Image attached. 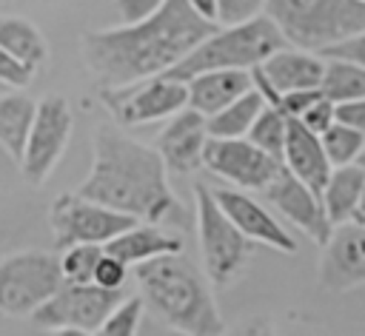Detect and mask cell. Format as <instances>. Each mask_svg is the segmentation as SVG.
Listing matches in <instances>:
<instances>
[{
    "label": "cell",
    "mask_w": 365,
    "mask_h": 336,
    "mask_svg": "<svg viewBox=\"0 0 365 336\" xmlns=\"http://www.w3.org/2000/svg\"><path fill=\"white\" fill-rule=\"evenodd\" d=\"M34 68L26 65L23 60H17L14 54H9L6 48H0V85H9L14 91L29 88V83L34 80Z\"/></svg>",
    "instance_id": "obj_30"
},
{
    "label": "cell",
    "mask_w": 365,
    "mask_h": 336,
    "mask_svg": "<svg viewBox=\"0 0 365 336\" xmlns=\"http://www.w3.org/2000/svg\"><path fill=\"white\" fill-rule=\"evenodd\" d=\"M77 194L154 225L180 211L160 151L137 142L111 122H103L94 131L91 171Z\"/></svg>",
    "instance_id": "obj_2"
},
{
    "label": "cell",
    "mask_w": 365,
    "mask_h": 336,
    "mask_svg": "<svg viewBox=\"0 0 365 336\" xmlns=\"http://www.w3.org/2000/svg\"><path fill=\"white\" fill-rule=\"evenodd\" d=\"M288 120H291V117H288L285 111H279V108H274V105H265L262 114L257 117V122L251 125L248 140H251L254 145H259L262 151H268L271 157L282 159V154H285V140H288Z\"/></svg>",
    "instance_id": "obj_26"
},
{
    "label": "cell",
    "mask_w": 365,
    "mask_h": 336,
    "mask_svg": "<svg viewBox=\"0 0 365 336\" xmlns=\"http://www.w3.org/2000/svg\"><path fill=\"white\" fill-rule=\"evenodd\" d=\"M322 97V88H314V91H291V94H282L279 100V111H285L288 117L299 120L317 100Z\"/></svg>",
    "instance_id": "obj_36"
},
{
    "label": "cell",
    "mask_w": 365,
    "mask_h": 336,
    "mask_svg": "<svg viewBox=\"0 0 365 336\" xmlns=\"http://www.w3.org/2000/svg\"><path fill=\"white\" fill-rule=\"evenodd\" d=\"M103 248H106V245H103ZM125 279H128V265L120 262V259L111 256V253H103V259H100V265H97V271H94V285L108 288V290H123Z\"/></svg>",
    "instance_id": "obj_32"
},
{
    "label": "cell",
    "mask_w": 365,
    "mask_h": 336,
    "mask_svg": "<svg viewBox=\"0 0 365 336\" xmlns=\"http://www.w3.org/2000/svg\"><path fill=\"white\" fill-rule=\"evenodd\" d=\"M51 336H91V333H83V330H54Z\"/></svg>",
    "instance_id": "obj_41"
},
{
    "label": "cell",
    "mask_w": 365,
    "mask_h": 336,
    "mask_svg": "<svg viewBox=\"0 0 365 336\" xmlns=\"http://www.w3.org/2000/svg\"><path fill=\"white\" fill-rule=\"evenodd\" d=\"M319 285L336 293L365 285V225L351 219L334 228L331 239L322 245Z\"/></svg>",
    "instance_id": "obj_15"
},
{
    "label": "cell",
    "mask_w": 365,
    "mask_h": 336,
    "mask_svg": "<svg viewBox=\"0 0 365 336\" xmlns=\"http://www.w3.org/2000/svg\"><path fill=\"white\" fill-rule=\"evenodd\" d=\"M254 88L265 97L268 105L279 108L282 94L291 91H314L322 88L325 57L305 48H279L254 71Z\"/></svg>",
    "instance_id": "obj_13"
},
{
    "label": "cell",
    "mask_w": 365,
    "mask_h": 336,
    "mask_svg": "<svg viewBox=\"0 0 365 336\" xmlns=\"http://www.w3.org/2000/svg\"><path fill=\"white\" fill-rule=\"evenodd\" d=\"M185 85H188V108L200 111L208 120L222 108H228L242 94H248L254 88V74L242 68H220V71H202L191 77Z\"/></svg>",
    "instance_id": "obj_19"
},
{
    "label": "cell",
    "mask_w": 365,
    "mask_h": 336,
    "mask_svg": "<svg viewBox=\"0 0 365 336\" xmlns=\"http://www.w3.org/2000/svg\"><path fill=\"white\" fill-rule=\"evenodd\" d=\"M134 282L145 308L168 330L182 336H222L225 322L211 293V279L182 251L134 265Z\"/></svg>",
    "instance_id": "obj_3"
},
{
    "label": "cell",
    "mask_w": 365,
    "mask_h": 336,
    "mask_svg": "<svg viewBox=\"0 0 365 336\" xmlns=\"http://www.w3.org/2000/svg\"><path fill=\"white\" fill-rule=\"evenodd\" d=\"M362 3H365V0H362Z\"/></svg>",
    "instance_id": "obj_43"
},
{
    "label": "cell",
    "mask_w": 365,
    "mask_h": 336,
    "mask_svg": "<svg viewBox=\"0 0 365 336\" xmlns=\"http://www.w3.org/2000/svg\"><path fill=\"white\" fill-rule=\"evenodd\" d=\"M182 251V239L174 233H165L154 222H137L134 228L123 231L106 245V253L117 256L125 265H143L148 259H157L163 253H177Z\"/></svg>",
    "instance_id": "obj_20"
},
{
    "label": "cell",
    "mask_w": 365,
    "mask_h": 336,
    "mask_svg": "<svg viewBox=\"0 0 365 336\" xmlns=\"http://www.w3.org/2000/svg\"><path fill=\"white\" fill-rule=\"evenodd\" d=\"M208 137V120L194 108H182L180 114L168 117L165 128L157 134L154 148L171 174H194L202 168Z\"/></svg>",
    "instance_id": "obj_16"
},
{
    "label": "cell",
    "mask_w": 365,
    "mask_h": 336,
    "mask_svg": "<svg viewBox=\"0 0 365 336\" xmlns=\"http://www.w3.org/2000/svg\"><path fill=\"white\" fill-rule=\"evenodd\" d=\"M103 253H106L103 245H71V248H66L63 256H60L63 279L77 282V285L94 282V271H97Z\"/></svg>",
    "instance_id": "obj_28"
},
{
    "label": "cell",
    "mask_w": 365,
    "mask_h": 336,
    "mask_svg": "<svg viewBox=\"0 0 365 336\" xmlns=\"http://www.w3.org/2000/svg\"><path fill=\"white\" fill-rule=\"evenodd\" d=\"M217 28L188 0H165L160 11L140 23L83 31L80 57L100 88H125L168 74Z\"/></svg>",
    "instance_id": "obj_1"
},
{
    "label": "cell",
    "mask_w": 365,
    "mask_h": 336,
    "mask_svg": "<svg viewBox=\"0 0 365 336\" xmlns=\"http://www.w3.org/2000/svg\"><path fill=\"white\" fill-rule=\"evenodd\" d=\"M285 37L277 28V23L268 14H259L254 20L217 28L208 40H202L177 68H171L165 77L188 83L191 77L202 71H220V68H242L254 71L262 65L274 51L285 48Z\"/></svg>",
    "instance_id": "obj_5"
},
{
    "label": "cell",
    "mask_w": 365,
    "mask_h": 336,
    "mask_svg": "<svg viewBox=\"0 0 365 336\" xmlns=\"http://www.w3.org/2000/svg\"><path fill=\"white\" fill-rule=\"evenodd\" d=\"M165 0H114L117 6V14L123 23H140L145 17H151L154 11L163 9Z\"/></svg>",
    "instance_id": "obj_35"
},
{
    "label": "cell",
    "mask_w": 365,
    "mask_h": 336,
    "mask_svg": "<svg viewBox=\"0 0 365 336\" xmlns=\"http://www.w3.org/2000/svg\"><path fill=\"white\" fill-rule=\"evenodd\" d=\"M60 256L48 251H20L0 259V313L34 316L63 285Z\"/></svg>",
    "instance_id": "obj_7"
},
{
    "label": "cell",
    "mask_w": 365,
    "mask_h": 336,
    "mask_svg": "<svg viewBox=\"0 0 365 336\" xmlns=\"http://www.w3.org/2000/svg\"><path fill=\"white\" fill-rule=\"evenodd\" d=\"M322 94L331 103H348L365 97V68L348 60L328 57L325 60V77H322Z\"/></svg>",
    "instance_id": "obj_25"
},
{
    "label": "cell",
    "mask_w": 365,
    "mask_h": 336,
    "mask_svg": "<svg viewBox=\"0 0 365 336\" xmlns=\"http://www.w3.org/2000/svg\"><path fill=\"white\" fill-rule=\"evenodd\" d=\"M336 122L356 128L365 134V97L362 100H348V103H336Z\"/></svg>",
    "instance_id": "obj_38"
},
{
    "label": "cell",
    "mask_w": 365,
    "mask_h": 336,
    "mask_svg": "<svg viewBox=\"0 0 365 336\" xmlns=\"http://www.w3.org/2000/svg\"><path fill=\"white\" fill-rule=\"evenodd\" d=\"M265 3L268 0H220V23L237 26V23L254 20L265 14Z\"/></svg>",
    "instance_id": "obj_31"
},
{
    "label": "cell",
    "mask_w": 365,
    "mask_h": 336,
    "mask_svg": "<svg viewBox=\"0 0 365 336\" xmlns=\"http://www.w3.org/2000/svg\"><path fill=\"white\" fill-rule=\"evenodd\" d=\"M356 165H362V168H365V145H362V154H359V162H356Z\"/></svg>",
    "instance_id": "obj_42"
},
{
    "label": "cell",
    "mask_w": 365,
    "mask_h": 336,
    "mask_svg": "<svg viewBox=\"0 0 365 336\" xmlns=\"http://www.w3.org/2000/svg\"><path fill=\"white\" fill-rule=\"evenodd\" d=\"M262 194H265V199H268L291 225H297V228H299L305 236H311L319 248L331 239L334 225H331V219H328V214H325L322 196H319L314 188H308L299 177H294L285 165H282V171L274 177V182H271Z\"/></svg>",
    "instance_id": "obj_14"
},
{
    "label": "cell",
    "mask_w": 365,
    "mask_h": 336,
    "mask_svg": "<svg viewBox=\"0 0 365 336\" xmlns=\"http://www.w3.org/2000/svg\"><path fill=\"white\" fill-rule=\"evenodd\" d=\"M222 336H274V322H271L265 313L242 316V319H237L231 327H225Z\"/></svg>",
    "instance_id": "obj_34"
},
{
    "label": "cell",
    "mask_w": 365,
    "mask_h": 336,
    "mask_svg": "<svg viewBox=\"0 0 365 336\" xmlns=\"http://www.w3.org/2000/svg\"><path fill=\"white\" fill-rule=\"evenodd\" d=\"M214 199L220 202V208L225 211V216L251 239L259 245H268L274 251L282 253H297V239L279 225V219H274V214L268 208H262L254 196L242 194L240 188H211Z\"/></svg>",
    "instance_id": "obj_17"
},
{
    "label": "cell",
    "mask_w": 365,
    "mask_h": 336,
    "mask_svg": "<svg viewBox=\"0 0 365 336\" xmlns=\"http://www.w3.org/2000/svg\"><path fill=\"white\" fill-rule=\"evenodd\" d=\"M202 168H208L214 177L245 188V191H265L274 177L282 171V159L271 157L259 145H254L248 137L237 140H217L208 137Z\"/></svg>",
    "instance_id": "obj_12"
},
{
    "label": "cell",
    "mask_w": 365,
    "mask_h": 336,
    "mask_svg": "<svg viewBox=\"0 0 365 336\" xmlns=\"http://www.w3.org/2000/svg\"><path fill=\"white\" fill-rule=\"evenodd\" d=\"M137 222L140 219L94 199H86L80 194H60L48 211L54 245L63 251L71 245H108L114 236L134 228Z\"/></svg>",
    "instance_id": "obj_8"
},
{
    "label": "cell",
    "mask_w": 365,
    "mask_h": 336,
    "mask_svg": "<svg viewBox=\"0 0 365 336\" xmlns=\"http://www.w3.org/2000/svg\"><path fill=\"white\" fill-rule=\"evenodd\" d=\"M34 117H37V103L29 94L23 91L0 94V145L17 165L23 162Z\"/></svg>",
    "instance_id": "obj_21"
},
{
    "label": "cell",
    "mask_w": 365,
    "mask_h": 336,
    "mask_svg": "<svg viewBox=\"0 0 365 336\" xmlns=\"http://www.w3.org/2000/svg\"><path fill=\"white\" fill-rule=\"evenodd\" d=\"M0 48L14 54L34 71L48 60V43H46L43 31L31 20L14 17V14L0 17Z\"/></svg>",
    "instance_id": "obj_23"
},
{
    "label": "cell",
    "mask_w": 365,
    "mask_h": 336,
    "mask_svg": "<svg viewBox=\"0 0 365 336\" xmlns=\"http://www.w3.org/2000/svg\"><path fill=\"white\" fill-rule=\"evenodd\" d=\"M299 122H302L308 131H314V134L322 137V134L336 122V103H331V100L322 94V97H319V100L299 117Z\"/></svg>",
    "instance_id": "obj_33"
},
{
    "label": "cell",
    "mask_w": 365,
    "mask_h": 336,
    "mask_svg": "<svg viewBox=\"0 0 365 336\" xmlns=\"http://www.w3.org/2000/svg\"><path fill=\"white\" fill-rule=\"evenodd\" d=\"M322 57H325V60H328V57L348 60V63H356V65H362V68H365V31H359L356 37H351V40H345V43H339V46H334V48H328Z\"/></svg>",
    "instance_id": "obj_37"
},
{
    "label": "cell",
    "mask_w": 365,
    "mask_h": 336,
    "mask_svg": "<svg viewBox=\"0 0 365 336\" xmlns=\"http://www.w3.org/2000/svg\"><path fill=\"white\" fill-rule=\"evenodd\" d=\"M322 145H325V154H328L334 168L354 165V162H359V154H362V145H365V134L356 131V128H348L342 122H334L322 134Z\"/></svg>",
    "instance_id": "obj_27"
},
{
    "label": "cell",
    "mask_w": 365,
    "mask_h": 336,
    "mask_svg": "<svg viewBox=\"0 0 365 336\" xmlns=\"http://www.w3.org/2000/svg\"><path fill=\"white\" fill-rule=\"evenodd\" d=\"M143 310H145V302L143 296H128L91 336H137V327H140V319H143Z\"/></svg>",
    "instance_id": "obj_29"
},
{
    "label": "cell",
    "mask_w": 365,
    "mask_h": 336,
    "mask_svg": "<svg viewBox=\"0 0 365 336\" xmlns=\"http://www.w3.org/2000/svg\"><path fill=\"white\" fill-rule=\"evenodd\" d=\"M265 97L251 88L248 94H242L240 100H234L228 108H222L220 114L208 117V134L217 140H237V137H248L251 125L257 122V117L265 108Z\"/></svg>",
    "instance_id": "obj_24"
},
{
    "label": "cell",
    "mask_w": 365,
    "mask_h": 336,
    "mask_svg": "<svg viewBox=\"0 0 365 336\" xmlns=\"http://www.w3.org/2000/svg\"><path fill=\"white\" fill-rule=\"evenodd\" d=\"M194 202H197V236H200L202 271L214 288H228L245 271L254 253V242L225 216L208 185L202 182L194 185Z\"/></svg>",
    "instance_id": "obj_6"
},
{
    "label": "cell",
    "mask_w": 365,
    "mask_h": 336,
    "mask_svg": "<svg viewBox=\"0 0 365 336\" xmlns=\"http://www.w3.org/2000/svg\"><path fill=\"white\" fill-rule=\"evenodd\" d=\"M265 14L277 23L285 43L314 54L365 31L362 0H268Z\"/></svg>",
    "instance_id": "obj_4"
},
{
    "label": "cell",
    "mask_w": 365,
    "mask_h": 336,
    "mask_svg": "<svg viewBox=\"0 0 365 336\" xmlns=\"http://www.w3.org/2000/svg\"><path fill=\"white\" fill-rule=\"evenodd\" d=\"M71 128H74V114H71L68 100L54 94L37 103V117H34L26 154L20 162V174L26 177V182L43 185L48 179V174L54 171V165L68 148Z\"/></svg>",
    "instance_id": "obj_11"
},
{
    "label": "cell",
    "mask_w": 365,
    "mask_h": 336,
    "mask_svg": "<svg viewBox=\"0 0 365 336\" xmlns=\"http://www.w3.org/2000/svg\"><path fill=\"white\" fill-rule=\"evenodd\" d=\"M100 100L120 125H148L188 108V85L174 77H151L125 88H100Z\"/></svg>",
    "instance_id": "obj_10"
},
{
    "label": "cell",
    "mask_w": 365,
    "mask_h": 336,
    "mask_svg": "<svg viewBox=\"0 0 365 336\" xmlns=\"http://www.w3.org/2000/svg\"><path fill=\"white\" fill-rule=\"evenodd\" d=\"M354 222L365 225V191H362V196H359V205H356V211H354Z\"/></svg>",
    "instance_id": "obj_40"
},
{
    "label": "cell",
    "mask_w": 365,
    "mask_h": 336,
    "mask_svg": "<svg viewBox=\"0 0 365 336\" xmlns=\"http://www.w3.org/2000/svg\"><path fill=\"white\" fill-rule=\"evenodd\" d=\"M282 165L299 177L308 188H314L319 196L331 179V159L325 154V145H322V137L308 131L299 120H288V140H285V154H282Z\"/></svg>",
    "instance_id": "obj_18"
},
{
    "label": "cell",
    "mask_w": 365,
    "mask_h": 336,
    "mask_svg": "<svg viewBox=\"0 0 365 336\" xmlns=\"http://www.w3.org/2000/svg\"><path fill=\"white\" fill-rule=\"evenodd\" d=\"M362 191H365V168L362 165L354 162V165H339L331 171V179L322 191V205H325V214L334 228L354 219Z\"/></svg>",
    "instance_id": "obj_22"
},
{
    "label": "cell",
    "mask_w": 365,
    "mask_h": 336,
    "mask_svg": "<svg viewBox=\"0 0 365 336\" xmlns=\"http://www.w3.org/2000/svg\"><path fill=\"white\" fill-rule=\"evenodd\" d=\"M188 6H191L202 20L220 26V0H188Z\"/></svg>",
    "instance_id": "obj_39"
},
{
    "label": "cell",
    "mask_w": 365,
    "mask_h": 336,
    "mask_svg": "<svg viewBox=\"0 0 365 336\" xmlns=\"http://www.w3.org/2000/svg\"><path fill=\"white\" fill-rule=\"evenodd\" d=\"M128 296L123 290H108L94 282L77 285L63 282L60 290L31 316L40 327L48 330H83L94 333Z\"/></svg>",
    "instance_id": "obj_9"
}]
</instances>
